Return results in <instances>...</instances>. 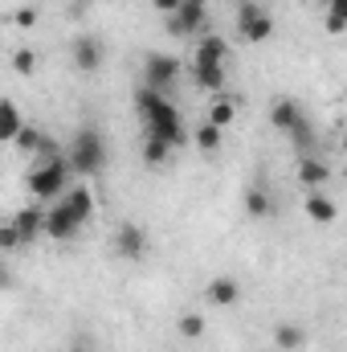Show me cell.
Listing matches in <instances>:
<instances>
[{
    "instance_id": "1",
    "label": "cell",
    "mask_w": 347,
    "mask_h": 352,
    "mask_svg": "<svg viewBox=\"0 0 347 352\" xmlns=\"http://www.w3.org/2000/svg\"><path fill=\"white\" fill-rule=\"evenodd\" d=\"M135 111H139V123L147 131V148H143V160L147 164H160L172 148L184 144V123H180V111L164 98V90L143 87L135 94Z\"/></svg>"
},
{
    "instance_id": "2",
    "label": "cell",
    "mask_w": 347,
    "mask_h": 352,
    "mask_svg": "<svg viewBox=\"0 0 347 352\" xmlns=\"http://www.w3.org/2000/svg\"><path fill=\"white\" fill-rule=\"evenodd\" d=\"M270 123H274L298 152H311V148H315V131H311V123H307V115H302V107H298L294 98H274Z\"/></svg>"
},
{
    "instance_id": "3",
    "label": "cell",
    "mask_w": 347,
    "mask_h": 352,
    "mask_svg": "<svg viewBox=\"0 0 347 352\" xmlns=\"http://www.w3.org/2000/svg\"><path fill=\"white\" fill-rule=\"evenodd\" d=\"M74 173L70 168V160L66 156H45L41 164H33L29 168V192L33 197H41V201H62L66 197V176Z\"/></svg>"
},
{
    "instance_id": "4",
    "label": "cell",
    "mask_w": 347,
    "mask_h": 352,
    "mask_svg": "<svg viewBox=\"0 0 347 352\" xmlns=\"http://www.w3.org/2000/svg\"><path fill=\"white\" fill-rule=\"evenodd\" d=\"M70 168L82 176H98L106 168V140H102V131L98 127H82L78 135H74V144H70Z\"/></svg>"
},
{
    "instance_id": "5",
    "label": "cell",
    "mask_w": 347,
    "mask_h": 352,
    "mask_svg": "<svg viewBox=\"0 0 347 352\" xmlns=\"http://www.w3.org/2000/svg\"><path fill=\"white\" fill-rule=\"evenodd\" d=\"M237 33L246 37V41H254V45H261L270 33H274V16L261 8V4H254V0H246L241 8H237Z\"/></svg>"
},
{
    "instance_id": "6",
    "label": "cell",
    "mask_w": 347,
    "mask_h": 352,
    "mask_svg": "<svg viewBox=\"0 0 347 352\" xmlns=\"http://www.w3.org/2000/svg\"><path fill=\"white\" fill-rule=\"evenodd\" d=\"M176 78H180V62H176L172 54H147V62H143V87L168 90Z\"/></svg>"
},
{
    "instance_id": "7",
    "label": "cell",
    "mask_w": 347,
    "mask_h": 352,
    "mask_svg": "<svg viewBox=\"0 0 347 352\" xmlns=\"http://www.w3.org/2000/svg\"><path fill=\"white\" fill-rule=\"evenodd\" d=\"M143 250H147V234L135 226V221H123L119 230H115V254L119 258H143Z\"/></svg>"
},
{
    "instance_id": "8",
    "label": "cell",
    "mask_w": 347,
    "mask_h": 352,
    "mask_svg": "<svg viewBox=\"0 0 347 352\" xmlns=\"http://www.w3.org/2000/svg\"><path fill=\"white\" fill-rule=\"evenodd\" d=\"M78 230H82V221H78V217H74V213H70L62 201H58V205L45 213V234H49L53 242H70Z\"/></svg>"
},
{
    "instance_id": "9",
    "label": "cell",
    "mask_w": 347,
    "mask_h": 352,
    "mask_svg": "<svg viewBox=\"0 0 347 352\" xmlns=\"http://www.w3.org/2000/svg\"><path fill=\"white\" fill-rule=\"evenodd\" d=\"M204 8H208V0H184V4H180V12L168 16V25H172L176 37H192V33H196V25L204 21Z\"/></svg>"
},
{
    "instance_id": "10",
    "label": "cell",
    "mask_w": 347,
    "mask_h": 352,
    "mask_svg": "<svg viewBox=\"0 0 347 352\" xmlns=\"http://www.w3.org/2000/svg\"><path fill=\"white\" fill-rule=\"evenodd\" d=\"M192 74H196V87L204 90H221L225 87V62H217V58H192Z\"/></svg>"
},
{
    "instance_id": "11",
    "label": "cell",
    "mask_w": 347,
    "mask_h": 352,
    "mask_svg": "<svg viewBox=\"0 0 347 352\" xmlns=\"http://www.w3.org/2000/svg\"><path fill=\"white\" fill-rule=\"evenodd\" d=\"M62 205H66L82 226L94 217V192H90L86 184H70V188H66V197H62Z\"/></svg>"
},
{
    "instance_id": "12",
    "label": "cell",
    "mask_w": 347,
    "mask_h": 352,
    "mask_svg": "<svg viewBox=\"0 0 347 352\" xmlns=\"http://www.w3.org/2000/svg\"><path fill=\"white\" fill-rule=\"evenodd\" d=\"M45 213H49V209H21V213L12 217L21 242H37V234H45Z\"/></svg>"
},
{
    "instance_id": "13",
    "label": "cell",
    "mask_w": 347,
    "mask_h": 352,
    "mask_svg": "<svg viewBox=\"0 0 347 352\" xmlns=\"http://www.w3.org/2000/svg\"><path fill=\"white\" fill-rule=\"evenodd\" d=\"M74 66L86 70V74H94V70L102 66V45H98V37H78V41H74Z\"/></svg>"
},
{
    "instance_id": "14",
    "label": "cell",
    "mask_w": 347,
    "mask_h": 352,
    "mask_svg": "<svg viewBox=\"0 0 347 352\" xmlns=\"http://www.w3.org/2000/svg\"><path fill=\"white\" fill-rule=\"evenodd\" d=\"M241 299V287H237V278H229V274H217L213 283H208V303H217V307H233Z\"/></svg>"
},
{
    "instance_id": "15",
    "label": "cell",
    "mask_w": 347,
    "mask_h": 352,
    "mask_svg": "<svg viewBox=\"0 0 347 352\" xmlns=\"http://www.w3.org/2000/svg\"><path fill=\"white\" fill-rule=\"evenodd\" d=\"M298 180H302L307 188H327L331 168H327L319 156H302V160H298Z\"/></svg>"
},
{
    "instance_id": "16",
    "label": "cell",
    "mask_w": 347,
    "mask_h": 352,
    "mask_svg": "<svg viewBox=\"0 0 347 352\" xmlns=\"http://www.w3.org/2000/svg\"><path fill=\"white\" fill-rule=\"evenodd\" d=\"M21 111H16V102L12 98H4V107H0V140L4 144H16L21 140Z\"/></svg>"
},
{
    "instance_id": "17",
    "label": "cell",
    "mask_w": 347,
    "mask_h": 352,
    "mask_svg": "<svg viewBox=\"0 0 347 352\" xmlns=\"http://www.w3.org/2000/svg\"><path fill=\"white\" fill-rule=\"evenodd\" d=\"M335 213H339V209H335V201H331L323 188H315V192L307 197V217H311V221H335Z\"/></svg>"
},
{
    "instance_id": "18",
    "label": "cell",
    "mask_w": 347,
    "mask_h": 352,
    "mask_svg": "<svg viewBox=\"0 0 347 352\" xmlns=\"http://www.w3.org/2000/svg\"><path fill=\"white\" fill-rule=\"evenodd\" d=\"M246 213H250V217H270V213H274L270 188H261V184H250V188H246Z\"/></svg>"
},
{
    "instance_id": "19",
    "label": "cell",
    "mask_w": 347,
    "mask_h": 352,
    "mask_svg": "<svg viewBox=\"0 0 347 352\" xmlns=\"http://www.w3.org/2000/svg\"><path fill=\"white\" fill-rule=\"evenodd\" d=\"M274 344L282 352L302 349V328H298V324H278V328H274Z\"/></svg>"
},
{
    "instance_id": "20",
    "label": "cell",
    "mask_w": 347,
    "mask_h": 352,
    "mask_svg": "<svg viewBox=\"0 0 347 352\" xmlns=\"http://www.w3.org/2000/svg\"><path fill=\"white\" fill-rule=\"evenodd\" d=\"M16 148H25V152H45V156H53V144H49V135H41L37 127H25V131H21V140H16Z\"/></svg>"
},
{
    "instance_id": "21",
    "label": "cell",
    "mask_w": 347,
    "mask_h": 352,
    "mask_svg": "<svg viewBox=\"0 0 347 352\" xmlns=\"http://www.w3.org/2000/svg\"><path fill=\"white\" fill-rule=\"evenodd\" d=\"M233 115H237L233 98H217V102L208 107V123H217V127H229V123H233Z\"/></svg>"
},
{
    "instance_id": "22",
    "label": "cell",
    "mask_w": 347,
    "mask_h": 352,
    "mask_svg": "<svg viewBox=\"0 0 347 352\" xmlns=\"http://www.w3.org/2000/svg\"><path fill=\"white\" fill-rule=\"evenodd\" d=\"M221 131H225V127H217V123H200V127H196V148L217 152V148H221Z\"/></svg>"
},
{
    "instance_id": "23",
    "label": "cell",
    "mask_w": 347,
    "mask_h": 352,
    "mask_svg": "<svg viewBox=\"0 0 347 352\" xmlns=\"http://www.w3.org/2000/svg\"><path fill=\"white\" fill-rule=\"evenodd\" d=\"M347 29V0H327V33Z\"/></svg>"
},
{
    "instance_id": "24",
    "label": "cell",
    "mask_w": 347,
    "mask_h": 352,
    "mask_svg": "<svg viewBox=\"0 0 347 352\" xmlns=\"http://www.w3.org/2000/svg\"><path fill=\"white\" fill-rule=\"evenodd\" d=\"M196 54H200V58L225 62V58H229V45H225V37H204V41H196Z\"/></svg>"
},
{
    "instance_id": "25",
    "label": "cell",
    "mask_w": 347,
    "mask_h": 352,
    "mask_svg": "<svg viewBox=\"0 0 347 352\" xmlns=\"http://www.w3.org/2000/svg\"><path fill=\"white\" fill-rule=\"evenodd\" d=\"M180 336H184V340H200V336H204V320H200L196 311L180 316Z\"/></svg>"
},
{
    "instance_id": "26",
    "label": "cell",
    "mask_w": 347,
    "mask_h": 352,
    "mask_svg": "<svg viewBox=\"0 0 347 352\" xmlns=\"http://www.w3.org/2000/svg\"><path fill=\"white\" fill-rule=\"evenodd\" d=\"M12 66H16V74H33V66H37L33 50H16V54H12Z\"/></svg>"
},
{
    "instance_id": "27",
    "label": "cell",
    "mask_w": 347,
    "mask_h": 352,
    "mask_svg": "<svg viewBox=\"0 0 347 352\" xmlns=\"http://www.w3.org/2000/svg\"><path fill=\"white\" fill-rule=\"evenodd\" d=\"M0 246H4V250H16V246H25V242H21V234H16V226H12V221H8V226H0Z\"/></svg>"
},
{
    "instance_id": "28",
    "label": "cell",
    "mask_w": 347,
    "mask_h": 352,
    "mask_svg": "<svg viewBox=\"0 0 347 352\" xmlns=\"http://www.w3.org/2000/svg\"><path fill=\"white\" fill-rule=\"evenodd\" d=\"M152 4H156L164 16H172V12H180V4H184V0H152Z\"/></svg>"
},
{
    "instance_id": "29",
    "label": "cell",
    "mask_w": 347,
    "mask_h": 352,
    "mask_svg": "<svg viewBox=\"0 0 347 352\" xmlns=\"http://www.w3.org/2000/svg\"><path fill=\"white\" fill-rule=\"evenodd\" d=\"M16 25H33V8H21L16 12Z\"/></svg>"
},
{
    "instance_id": "30",
    "label": "cell",
    "mask_w": 347,
    "mask_h": 352,
    "mask_svg": "<svg viewBox=\"0 0 347 352\" xmlns=\"http://www.w3.org/2000/svg\"><path fill=\"white\" fill-rule=\"evenodd\" d=\"M344 152H347V135H344Z\"/></svg>"
},
{
    "instance_id": "31",
    "label": "cell",
    "mask_w": 347,
    "mask_h": 352,
    "mask_svg": "<svg viewBox=\"0 0 347 352\" xmlns=\"http://www.w3.org/2000/svg\"><path fill=\"white\" fill-rule=\"evenodd\" d=\"M74 352H82V349H74Z\"/></svg>"
},
{
    "instance_id": "32",
    "label": "cell",
    "mask_w": 347,
    "mask_h": 352,
    "mask_svg": "<svg viewBox=\"0 0 347 352\" xmlns=\"http://www.w3.org/2000/svg\"><path fill=\"white\" fill-rule=\"evenodd\" d=\"M344 180H347V173H344Z\"/></svg>"
},
{
    "instance_id": "33",
    "label": "cell",
    "mask_w": 347,
    "mask_h": 352,
    "mask_svg": "<svg viewBox=\"0 0 347 352\" xmlns=\"http://www.w3.org/2000/svg\"><path fill=\"white\" fill-rule=\"evenodd\" d=\"M323 4H327V0H323Z\"/></svg>"
}]
</instances>
